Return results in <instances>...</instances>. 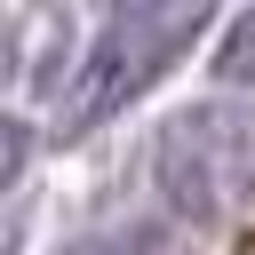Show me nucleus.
I'll list each match as a JSON object with an SVG mask.
<instances>
[{
    "mask_svg": "<svg viewBox=\"0 0 255 255\" xmlns=\"http://www.w3.org/2000/svg\"><path fill=\"white\" fill-rule=\"evenodd\" d=\"M151 183L183 223H223L255 199V104H183L151 143Z\"/></svg>",
    "mask_w": 255,
    "mask_h": 255,
    "instance_id": "1",
    "label": "nucleus"
},
{
    "mask_svg": "<svg viewBox=\"0 0 255 255\" xmlns=\"http://www.w3.org/2000/svg\"><path fill=\"white\" fill-rule=\"evenodd\" d=\"M199 24H207V8L199 0H175V8H112L104 24H96V48L80 56V80L64 88V120L56 128H96V120H112L120 104H135L191 40H199Z\"/></svg>",
    "mask_w": 255,
    "mask_h": 255,
    "instance_id": "2",
    "label": "nucleus"
},
{
    "mask_svg": "<svg viewBox=\"0 0 255 255\" xmlns=\"http://www.w3.org/2000/svg\"><path fill=\"white\" fill-rule=\"evenodd\" d=\"M215 72H223L231 88H255V8H239V16L223 24V48H215Z\"/></svg>",
    "mask_w": 255,
    "mask_h": 255,
    "instance_id": "3",
    "label": "nucleus"
},
{
    "mask_svg": "<svg viewBox=\"0 0 255 255\" xmlns=\"http://www.w3.org/2000/svg\"><path fill=\"white\" fill-rule=\"evenodd\" d=\"M24 151H32V135H24V120H8V151H0V175L8 183L24 175Z\"/></svg>",
    "mask_w": 255,
    "mask_h": 255,
    "instance_id": "4",
    "label": "nucleus"
},
{
    "mask_svg": "<svg viewBox=\"0 0 255 255\" xmlns=\"http://www.w3.org/2000/svg\"><path fill=\"white\" fill-rule=\"evenodd\" d=\"M64 255H151V239H80Z\"/></svg>",
    "mask_w": 255,
    "mask_h": 255,
    "instance_id": "5",
    "label": "nucleus"
}]
</instances>
